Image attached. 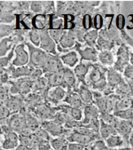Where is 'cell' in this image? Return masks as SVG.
I'll return each instance as SVG.
<instances>
[{
    "mask_svg": "<svg viewBox=\"0 0 133 150\" xmlns=\"http://www.w3.org/2000/svg\"><path fill=\"white\" fill-rule=\"evenodd\" d=\"M83 110V118L81 122L83 125H89L91 121L99 118V116H100V112H99L97 107L93 104L85 105Z\"/></svg>",
    "mask_w": 133,
    "mask_h": 150,
    "instance_id": "15",
    "label": "cell"
},
{
    "mask_svg": "<svg viewBox=\"0 0 133 150\" xmlns=\"http://www.w3.org/2000/svg\"><path fill=\"white\" fill-rule=\"evenodd\" d=\"M66 139H68V141L69 143H78V144H82V145H85V146L93 145L94 142L97 140L94 138H91L90 136L79 133L74 130L70 131V132L66 135Z\"/></svg>",
    "mask_w": 133,
    "mask_h": 150,
    "instance_id": "14",
    "label": "cell"
},
{
    "mask_svg": "<svg viewBox=\"0 0 133 150\" xmlns=\"http://www.w3.org/2000/svg\"><path fill=\"white\" fill-rule=\"evenodd\" d=\"M16 45H14V42L12 38V37H8L6 38H3L0 41V56L4 57L6 54H8Z\"/></svg>",
    "mask_w": 133,
    "mask_h": 150,
    "instance_id": "24",
    "label": "cell"
},
{
    "mask_svg": "<svg viewBox=\"0 0 133 150\" xmlns=\"http://www.w3.org/2000/svg\"><path fill=\"white\" fill-rule=\"evenodd\" d=\"M36 47L40 46L41 42V30L32 28L28 32V41Z\"/></svg>",
    "mask_w": 133,
    "mask_h": 150,
    "instance_id": "30",
    "label": "cell"
},
{
    "mask_svg": "<svg viewBox=\"0 0 133 150\" xmlns=\"http://www.w3.org/2000/svg\"><path fill=\"white\" fill-rule=\"evenodd\" d=\"M121 35H122L123 43L127 44L129 47H131V52H133V38L124 30V29H122L121 30Z\"/></svg>",
    "mask_w": 133,
    "mask_h": 150,
    "instance_id": "43",
    "label": "cell"
},
{
    "mask_svg": "<svg viewBox=\"0 0 133 150\" xmlns=\"http://www.w3.org/2000/svg\"><path fill=\"white\" fill-rule=\"evenodd\" d=\"M15 19H16L15 13L1 12V16H0V22H1V24H12Z\"/></svg>",
    "mask_w": 133,
    "mask_h": 150,
    "instance_id": "36",
    "label": "cell"
},
{
    "mask_svg": "<svg viewBox=\"0 0 133 150\" xmlns=\"http://www.w3.org/2000/svg\"><path fill=\"white\" fill-rule=\"evenodd\" d=\"M41 127L44 128L52 137H66L71 130L66 129L63 125L57 123L54 120H49V121H42Z\"/></svg>",
    "mask_w": 133,
    "mask_h": 150,
    "instance_id": "5",
    "label": "cell"
},
{
    "mask_svg": "<svg viewBox=\"0 0 133 150\" xmlns=\"http://www.w3.org/2000/svg\"><path fill=\"white\" fill-rule=\"evenodd\" d=\"M114 115L122 120H127V121H133V108L122 111L115 112Z\"/></svg>",
    "mask_w": 133,
    "mask_h": 150,
    "instance_id": "38",
    "label": "cell"
},
{
    "mask_svg": "<svg viewBox=\"0 0 133 150\" xmlns=\"http://www.w3.org/2000/svg\"><path fill=\"white\" fill-rule=\"evenodd\" d=\"M29 64V52L26 49L25 44H20L15 46L14 50V58L12 62L13 66L24 67Z\"/></svg>",
    "mask_w": 133,
    "mask_h": 150,
    "instance_id": "6",
    "label": "cell"
},
{
    "mask_svg": "<svg viewBox=\"0 0 133 150\" xmlns=\"http://www.w3.org/2000/svg\"><path fill=\"white\" fill-rule=\"evenodd\" d=\"M63 102L66 105H69L71 108L83 109V108L85 107V104L81 100L78 93L75 92V91H68V93H66V96L64 99Z\"/></svg>",
    "mask_w": 133,
    "mask_h": 150,
    "instance_id": "17",
    "label": "cell"
},
{
    "mask_svg": "<svg viewBox=\"0 0 133 150\" xmlns=\"http://www.w3.org/2000/svg\"><path fill=\"white\" fill-rule=\"evenodd\" d=\"M48 31H49L51 38L55 41V43L57 45L59 44V42L60 41L62 37L66 33V29H49Z\"/></svg>",
    "mask_w": 133,
    "mask_h": 150,
    "instance_id": "40",
    "label": "cell"
},
{
    "mask_svg": "<svg viewBox=\"0 0 133 150\" xmlns=\"http://www.w3.org/2000/svg\"><path fill=\"white\" fill-rule=\"evenodd\" d=\"M123 81L124 77L122 73H120L114 68H108L107 72V82L108 86L115 90V88Z\"/></svg>",
    "mask_w": 133,
    "mask_h": 150,
    "instance_id": "16",
    "label": "cell"
},
{
    "mask_svg": "<svg viewBox=\"0 0 133 150\" xmlns=\"http://www.w3.org/2000/svg\"><path fill=\"white\" fill-rule=\"evenodd\" d=\"M20 144L15 143L13 141H11L6 139H1V148L6 149V150H15Z\"/></svg>",
    "mask_w": 133,
    "mask_h": 150,
    "instance_id": "42",
    "label": "cell"
},
{
    "mask_svg": "<svg viewBox=\"0 0 133 150\" xmlns=\"http://www.w3.org/2000/svg\"><path fill=\"white\" fill-rule=\"evenodd\" d=\"M30 11L35 14H45V1H31Z\"/></svg>",
    "mask_w": 133,
    "mask_h": 150,
    "instance_id": "34",
    "label": "cell"
},
{
    "mask_svg": "<svg viewBox=\"0 0 133 150\" xmlns=\"http://www.w3.org/2000/svg\"><path fill=\"white\" fill-rule=\"evenodd\" d=\"M96 150H110V148L107 146L106 142L103 139H98L93 144Z\"/></svg>",
    "mask_w": 133,
    "mask_h": 150,
    "instance_id": "45",
    "label": "cell"
},
{
    "mask_svg": "<svg viewBox=\"0 0 133 150\" xmlns=\"http://www.w3.org/2000/svg\"><path fill=\"white\" fill-rule=\"evenodd\" d=\"M107 144V146L110 148V149H115V148H121L123 146H129L128 142L118 133L114 134L112 136H110L108 139H107L106 140H104Z\"/></svg>",
    "mask_w": 133,
    "mask_h": 150,
    "instance_id": "21",
    "label": "cell"
},
{
    "mask_svg": "<svg viewBox=\"0 0 133 150\" xmlns=\"http://www.w3.org/2000/svg\"><path fill=\"white\" fill-rule=\"evenodd\" d=\"M108 68L103 67L99 63H92L90 69V71L87 75L85 84L89 87H91L92 84L101 81L103 79L107 78V72Z\"/></svg>",
    "mask_w": 133,
    "mask_h": 150,
    "instance_id": "3",
    "label": "cell"
},
{
    "mask_svg": "<svg viewBox=\"0 0 133 150\" xmlns=\"http://www.w3.org/2000/svg\"><path fill=\"white\" fill-rule=\"evenodd\" d=\"M16 31V28L12 24H1L0 25V38L3 39L11 37Z\"/></svg>",
    "mask_w": 133,
    "mask_h": 150,
    "instance_id": "31",
    "label": "cell"
},
{
    "mask_svg": "<svg viewBox=\"0 0 133 150\" xmlns=\"http://www.w3.org/2000/svg\"><path fill=\"white\" fill-rule=\"evenodd\" d=\"M63 78H64L63 87L66 91H75V92L78 91L80 83L77 80L75 72L72 69L65 67L63 72Z\"/></svg>",
    "mask_w": 133,
    "mask_h": 150,
    "instance_id": "8",
    "label": "cell"
},
{
    "mask_svg": "<svg viewBox=\"0 0 133 150\" xmlns=\"http://www.w3.org/2000/svg\"><path fill=\"white\" fill-rule=\"evenodd\" d=\"M89 146L78 144V143H69L68 150H88Z\"/></svg>",
    "mask_w": 133,
    "mask_h": 150,
    "instance_id": "46",
    "label": "cell"
},
{
    "mask_svg": "<svg viewBox=\"0 0 133 150\" xmlns=\"http://www.w3.org/2000/svg\"><path fill=\"white\" fill-rule=\"evenodd\" d=\"M129 64L133 65V52H130V59H129Z\"/></svg>",
    "mask_w": 133,
    "mask_h": 150,
    "instance_id": "49",
    "label": "cell"
},
{
    "mask_svg": "<svg viewBox=\"0 0 133 150\" xmlns=\"http://www.w3.org/2000/svg\"><path fill=\"white\" fill-rule=\"evenodd\" d=\"M99 136H100L101 139L106 140L107 139H108L110 136L116 134V130L115 129V127L111 125L106 124L104 122H102L100 120V127H99Z\"/></svg>",
    "mask_w": 133,
    "mask_h": 150,
    "instance_id": "26",
    "label": "cell"
},
{
    "mask_svg": "<svg viewBox=\"0 0 133 150\" xmlns=\"http://www.w3.org/2000/svg\"><path fill=\"white\" fill-rule=\"evenodd\" d=\"M91 64L92 63H91V62H80V63L73 69L75 72V75L80 83L85 84V80H86L87 75L90 71Z\"/></svg>",
    "mask_w": 133,
    "mask_h": 150,
    "instance_id": "19",
    "label": "cell"
},
{
    "mask_svg": "<svg viewBox=\"0 0 133 150\" xmlns=\"http://www.w3.org/2000/svg\"><path fill=\"white\" fill-rule=\"evenodd\" d=\"M115 94L120 96L121 98H124V97H132L133 94V89L132 87L125 81L121 83L116 88H115Z\"/></svg>",
    "mask_w": 133,
    "mask_h": 150,
    "instance_id": "25",
    "label": "cell"
},
{
    "mask_svg": "<svg viewBox=\"0 0 133 150\" xmlns=\"http://www.w3.org/2000/svg\"><path fill=\"white\" fill-rule=\"evenodd\" d=\"M74 50L76 51L77 53L79 54L81 62L98 63V57L99 52L97 50V48L76 43Z\"/></svg>",
    "mask_w": 133,
    "mask_h": 150,
    "instance_id": "4",
    "label": "cell"
},
{
    "mask_svg": "<svg viewBox=\"0 0 133 150\" xmlns=\"http://www.w3.org/2000/svg\"><path fill=\"white\" fill-rule=\"evenodd\" d=\"M100 120L102 122L106 123V124H108V125H115L118 117H116L114 113H109V112H105V113H102L100 114V116H99Z\"/></svg>",
    "mask_w": 133,
    "mask_h": 150,
    "instance_id": "35",
    "label": "cell"
},
{
    "mask_svg": "<svg viewBox=\"0 0 133 150\" xmlns=\"http://www.w3.org/2000/svg\"><path fill=\"white\" fill-rule=\"evenodd\" d=\"M129 146H130L133 149V130L130 133V136L129 138Z\"/></svg>",
    "mask_w": 133,
    "mask_h": 150,
    "instance_id": "47",
    "label": "cell"
},
{
    "mask_svg": "<svg viewBox=\"0 0 133 150\" xmlns=\"http://www.w3.org/2000/svg\"><path fill=\"white\" fill-rule=\"evenodd\" d=\"M14 50L15 47L6 56L0 57V69H7L12 64V62L14 58Z\"/></svg>",
    "mask_w": 133,
    "mask_h": 150,
    "instance_id": "33",
    "label": "cell"
},
{
    "mask_svg": "<svg viewBox=\"0 0 133 150\" xmlns=\"http://www.w3.org/2000/svg\"><path fill=\"white\" fill-rule=\"evenodd\" d=\"M115 62V55L113 51H101L98 52V63L106 68H113Z\"/></svg>",
    "mask_w": 133,
    "mask_h": 150,
    "instance_id": "18",
    "label": "cell"
},
{
    "mask_svg": "<svg viewBox=\"0 0 133 150\" xmlns=\"http://www.w3.org/2000/svg\"><path fill=\"white\" fill-rule=\"evenodd\" d=\"M130 52L131 50L127 44L123 43L118 46L115 52V62L113 68L122 74L126 67L129 64Z\"/></svg>",
    "mask_w": 133,
    "mask_h": 150,
    "instance_id": "2",
    "label": "cell"
},
{
    "mask_svg": "<svg viewBox=\"0 0 133 150\" xmlns=\"http://www.w3.org/2000/svg\"><path fill=\"white\" fill-rule=\"evenodd\" d=\"M0 150H6V149H4V148H0Z\"/></svg>",
    "mask_w": 133,
    "mask_h": 150,
    "instance_id": "50",
    "label": "cell"
},
{
    "mask_svg": "<svg viewBox=\"0 0 133 150\" xmlns=\"http://www.w3.org/2000/svg\"><path fill=\"white\" fill-rule=\"evenodd\" d=\"M0 76H1V84H8L10 83L11 77H10L7 69H1Z\"/></svg>",
    "mask_w": 133,
    "mask_h": 150,
    "instance_id": "44",
    "label": "cell"
},
{
    "mask_svg": "<svg viewBox=\"0 0 133 150\" xmlns=\"http://www.w3.org/2000/svg\"><path fill=\"white\" fill-rule=\"evenodd\" d=\"M25 45L29 52V64L28 65L33 68L40 69L43 70L47 63L50 54L43 51L41 48L34 46L29 42H26Z\"/></svg>",
    "mask_w": 133,
    "mask_h": 150,
    "instance_id": "1",
    "label": "cell"
},
{
    "mask_svg": "<svg viewBox=\"0 0 133 150\" xmlns=\"http://www.w3.org/2000/svg\"><path fill=\"white\" fill-rule=\"evenodd\" d=\"M43 51L47 52L51 55H58V45L55 43V41L51 38L48 29H44L41 30V42L40 46Z\"/></svg>",
    "mask_w": 133,
    "mask_h": 150,
    "instance_id": "7",
    "label": "cell"
},
{
    "mask_svg": "<svg viewBox=\"0 0 133 150\" xmlns=\"http://www.w3.org/2000/svg\"><path fill=\"white\" fill-rule=\"evenodd\" d=\"M52 150H68L69 142L65 137L52 138L50 140Z\"/></svg>",
    "mask_w": 133,
    "mask_h": 150,
    "instance_id": "27",
    "label": "cell"
},
{
    "mask_svg": "<svg viewBox=\"0 0 133 150\" xmlns=\"http://www.w3.org/2000/svg\"><path fill=\"white\" fill-rule=\"evenodd\" d=\"M15 150H33L32 148L28 147V146H21V145H19L18 147L15 149Z\"/></svg>",
    "mask_w": 133,
    "mask_h": 150,
    "instance_id": "48",
    "label": "cell"
},
{
    "mask_svg": "<svg viewBox=\"0 0 133 150\" xmlns=\"http://www.w3.org/2000/svg\"><path fill=\"white\" fill-rule=\"evenodd\" d=\"M116 44H115L114 42L99 36L97 41V45L96 48L98 52L101 51H113V49L115 47Z\"/></svg>",
    "mask_w": 133,
    "mask_h": 150,
    "instance_id": "28",
    "label": "cell"
},
{
    "mask_svg": "<svg viewBox=\"0 0 133 150\" xmlns=\"http://www.w3.org/2000/svg\"><path fill=\"white\" fill-rule=\"evenodd\" d=\"M114 127L116 130V132L121 135L129 144V138L133 130V121H127V120H122L118 118Z\"/></svg>",
    "mask_w": 133,
    "mask_h": 150,
    "instance_id": "12",
    "label": "cell"
},
{
    "mask_svg": "<svg viewBox=\"0 0 133 150\" xmlns=\"http://www.w3.org/2000/svg\"><path fill=\"white\" fill-rule=\"evenodd\" d=\"M25 117L27 126L35 133V132H37L41 127V121L31 111L28 110L25 111Z\"/></svg>",
    "mask_w": 133,
    "mask_h": 150,
    "instance_id": "22",
    "label": "cell"
},
{
    "mask_svg": "<svg viewBox=\"0 0 133 150\" xmlns=\"http://www.w3.org/2000/svg\"><path fill=\"white\" fill-rule=\"evenodd\" d=\"M77 93H78L81 100H83V102L85 105L93 104V100H94L93 92L89 86H87L86 84H83V83H80Z\"/></svg>",
    "mask_w": 133,
    "mask_h": 150,
    "instance_id": "20",
    "label": "cell"
},
{
    "mask_svg": "<svg viewBox=\"0 0 133 150\" xmlns=\"http://www.w3.org/2000/svg\"><path fill=\"white\" fill-rule=\"evenodd\" d=\"M76 40L74 38V36L66 30V33L62 37L60 41L58 44V52L59 54L65 53L70 51H73L76 45Z\"/></svg>",
    "mask_w": 133,
    "mask_h": 150,
    "instance_id": "10",
    "label": "cell"
},
{
    "mask_svg": "<svg viewBox=\"0 0 133 150\" xmlns=\"http://www.w3.org/2000/svg\"><path fill=\"white\" fill-rule=\"evenodd\" d=\"M59 58L63 65L69 69H75L81 62L79 54L75 50L59 54Z\"/></svg>",
    "mask_w": 133,
    "mask_h": 150,
    "instance_id": "13",
    "label": "cell"
},
{
    "mask_svg": "<svg viewBox=\"0 0 133 150\" xmlns=\"http://www.w3.org/2000/svg\"><path fill=\"white\" fill-rule=\"evenodd\" d=\"M11 91L9 84H1L0 88V100H1V104H5L6 100L11 97Z\"/></svg>",
    "mask_w": 133,
    "mask_h": 150,
    "instance_id": "37",
    "label": "cell"
},
{
    "mask_svg": "<svg viewBox=\"0 0 133 150\" xmlns=\"http://www.w3.org/2000/svg\"><path fill=\"white\" fill-rule=\"evenodd\" d=\"M120 99H121V97L116 95L115 93L107 97V110H108V112H109V113L115 112V107H116L118 101L120 100Z\"/></svg>",
    "mask_w": 133,
    "mask_h": 150,
    "instance_id": "32",
    "label": "cell"
},
{
    "mask_svg": "<svg viewBox=\"0 0 133 150\" xmlns=\"http://www.w3.org/2000/svg\"><path fill=\"white\" fill-rule=\"evenodd\" d=\"M13 115V113L6 105H3V104L1 105V107H0V120H1V121H4V120L10 118Z\"/></svg>",
    "mask_w": 133,
    "mask_h": 150,
    "instance_id": "41",
    "label": "cell"
},
{
    "mask_svg": "<svg viewBox=\"0 0 133 150\" xmlns=\"http://www.w3.org/2000/svg\"><path fill=\"white\" fill-rule=\"evenodd\" d=\"M63 72H64V69L57 73L44 75L48 81V84L50 88H53L57 86H63V83H64Z\"/></svg>",
    "mask_w": 133,
    "mask_h": 150,
    "instance_id": "23",
    "label": "cell"
},
{
    "mask_svg": "<svg viewBox=\"0 0 133 150\" xmlns=\"http://www.w3.org/2000/svg\"><path fill=\"white\" fill-rule=\"evenodd\" d=\"M3 105H6L13 114L26 110L25 98L21 95H11V97Z\"/></svg>",
    "mask_w": 133,
    "mask_h": 150,
    "instance_id": "11",
    "label": "cell"
},
{
    "mask_svg": "<svg viewBox=\"0 0 133 150\" xmlns=\"http://www.w3.org/2000/svg\"><path fill=\"white\" fill-rule=\"evenodd\" d=\"M68 91L63 86H57L53 88H50L47 93L46 100H48L49 104H52L53 106H59V103L63 101L64 99L66 96Z\"/></svg>",
    "mask_w": 133,
    "mask_h": 150,
    "instance_id": "9",
    "label": "cell"
},
{
    "mask_svg": "<svg viewBox=\"0 0 133 150\" xmlns=\"http://www.w3.org/2000/svg\"><path fill=\"white\" fill-rule=\"evenodd\" d=\"M122 76L125 79V81L132 87L133 89V65L129 64L126 69H124Z\"/></svg>",
    "mask_w": 133,
    "mask_h": 150,
    "instance_id": "39",
    "label": "cell"
},
{
    "mask_svg": "<svg viewBox=\"0 0 133 150\" xmlns=\"http://www.w3.org/2000/svg\"><path fill=\"white\" fill-rule=\"evenodd\" d=\"M132 97H133V94H132Z\"/></svg>",
    "mask_w": 133,
    "mask_h": 150,
    "instance_id": "51",
    "label": "cell"
},
{
    "mask_svg": "<svg viewBox=\"0 0 133 150\" xmlns=\"http://www.w3.org/2000/svg\"><path fill=\"white\" fill-rule=\"evenodd\" d=\"M99 37V32L98 29H91V30L87 31L85 38H84V45L95 47L97 45V41Z\"/></svg>",
    "mask_w": 133,
    "mask_h": 150,
    "instance_id": "29",
    "label": "cell"
}]
</instances>
